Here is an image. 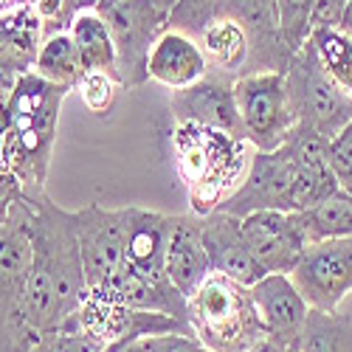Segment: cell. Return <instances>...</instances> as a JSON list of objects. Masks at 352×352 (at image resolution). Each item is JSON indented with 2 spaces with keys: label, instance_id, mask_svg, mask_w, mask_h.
Instances as JSON below:
<instances>
[{
  "label": "cell",
  "instance_id": "603a6c76",
  "mask_svg": "<svg viewBox=\"0 0 352 352\" xmlns=\"http://www.w3.org/2000/svg\"><path fill=\"white\" fill-rule=\"evenodd\" d=\"M43 40H45V28L32 6L0 14V63L3 65L20 74L32 71Z\"/></svg>",
  "mask_w": 352,
  "mask_h": 352
},
{
  "label": "cell",
  "instance_id": "ba28073f",
  "mask_svg": "<svg viewBox=\"0 0 352 352\" xmlns=\"http://www.w3.org/2000/svg\"><path fill=\"white\" fill-rule=\"evenodd\" d=\"M285 79L293 110H296V122L310 124L324 138L338 135L352 122V94H346L321 68V63L307 45L293 54Z\"/></svg>",
  "mask_w": 352,
  "mask_h": 352
},
{
  "label": "cell",
  "instance_id": "cb8c5ba5",
  "mask_svg": "<svg viewBox=\"0 0 352 352\" xmlns=\"http://www.w3.org/2000/svg\"><path fill=\"white\" fill-rule=\"evenodd\" d=\"M71 40L79 51V60H82V71H107L116 74V43L113 34L104 23V17L96 9H87L82 12L74 25H71Z\"/></svg>",
  "mask_w": 352,
  "mask_h": 352
},
{
  "label": "cell",
  "instance_id": "5b68a950",
  "mask_svg": "<svg viewBox=\"0 0 352 352\" xmlns=\"http://www.w3.org/2000/svg\"><path fill=\"white\" fill-rule=\"evenodd\" d=\"M32 256V200L23 195L9 220L0 226V352H28L37 344L23 318V293Z\"/></svg>",
  "mask_w": 352,
  "mask_h": 352
},
{
  "label": "cell",
  "instance_id": "83f0119b",
  "mask_svg": "<svg viewBox=\"0 0 352 352\" xmlns=\"http://www.w3.org/2000/svg\"><path fill=\"white\" fill-rule=\"evenodd\" d=\"M346 94H352V40L341 28H313L305 43Z\"/></svg>",
  "mask_w": 352,
  "mask_h": 352
},
{
  "label": "cell",
  "instance_id": "d590c367",
  "mask_svg": "<svg viewBox=\"0 0 352 352\" xmlns=\"http://www.w3.org/2000/svg\"><path fill=\"white\" fill-rule=\"evenodd\" d=\"M25 189L20 184V178L14 172H9L6 166H0V226H3L12 214V209L23 200Z\"/></svg>",
  "mask_w": 352,
  "mask_h": 352
},
{
  "label": "cell",
  "instance_id": "8992f818",
  "mask_svg": "<svg viewBox=\"0 0 352 352\" xmlns=\"http://www.w3.org/2000/svg\"><path fill=\"white\" fill-rule=\"evenodd\" d=\"M116 43V71L122 87H141L150 82L146 56L155 40L166 32V14L153 0H96Z\"/></svg>",
  "mask_w": 352,
  "mask_h": 352
},
{
  "label": "cell",
  "instance_id": "44dd1931",
  "mask_svg": "<svg viewBox=\"0 0 352 352\" xmlns=\"http://www.w3.org/2000/svg\"><path fill=\"white\" fill-rule=\"evenodd\" d=\"M172 228V214L164 212H150L130 206V220H127V237H124V262L144 274L164 279V256H166V240Z\"/></svg>",
  "mask_w": 352,
  "mask_h": 352
},
{
  "label": "cell",
  "instance_id": "52a82bcc",
  "mask_svg": "<svg viewBox=\"0 0 352 352\" xmlns=\"http://www.w3.org/2000/svg\"><path fill=\"white\" fill-rule=\"evenodd\" d=\"M234 96H237L245 141L262 153L279 150L290 127L296 124L285 71L243 74L234 79Z\"/></svg>",
  "mask_w": 352,
  "mask_h": 352
},
{
  "label": "cell",
  "instance_id": "4dcf8cb0",
  "mask_svg": "<svg viewBox=\"0 0 352 352\" xmlns=\"http://www.w3.org/2000/svg\"><path fill=\"white\" fill-rule=\"evenodd\" d=\"M217 17V0H178L166 14V28L200 37V32Z\"/></svg>",
  "mask_w": 352,
  "mask_h": 352
},
{
  "label": "cell",
  "instance_id": "74e56055",
  "mask_svg": "<svg viewBox=\"0 0 352 352\" xmlns=\"http://www.w3.org/2000/svg\"><path fill=\"white\" fill-rule=\"evenodd\" d=\"M102 352H158V336H146V338H135V341H119L110 344Z\"/></svg>",
  "mask_w": 352,
  "mask_h": 352
},
{
  "label": "cell",
  "instance_id": "7bdbcfd3",
  "mask_svg": "<svg viewBox=\"0 0 352 352\" xmlns=\"http://www.w3.org/2000/svg\"><path fill=\"white\" fill-rule=\"evenodd\" d=\"M153 3H155V6H158L164 14H169V12H172V6L178 3V0H153Z\"/></svg>",
  "mask_w": 352,
  "mask_h": 352
},
{
  "label": "cell",
  "instance_id": "6da1fadb",
  "mask_svg": "<svg viewBox=\"0 0 352 352\" xmlns=\"http://www.w3.org/2000/svg\"><path fill=\"white\" fill-rule=\"evenodd\" d=\"M32 200V240L34 256L25 276L23 318L37 341L79 310L87 296L85 262L74 228V212L54 203L45 192L25 195Z\"/></svg>",
  "mask_w": 352,
  "mask_h": 352
},
{
  "label": "cell",
  "instance_id": "e0dca14e",
  "mask_svg": "<svg viewBox=\"0 0 352 352\" xmlns=\"http://www.w3.org/2000/svg\"><path fill=\"white\" fill-rule=\"evenodd\" d=\"M282 146L296 166V212H305L338 192L330 166V138L305 122H296Z\"/></svg>",
  "mask_w": 352,
  "mask_h": 352
},
{
  "label": "cell",
  "instance_id": "ab89813d",
  "mask_svg": "<svg viewBox=\"0 0 352 352\" xmlns=\"http://www.w3.org/2000/svg\"><path fill=\"white\" fill-rule=\"evenodd\" d=\"M6 130H9L6 104H0V166H3V144H6Z\"/></svg>",
  "mask_w": 352,
  "mask_h": 352
},
{
  "label": "cell",
  "instance_id": "f1b7e54d",
  "mask_svg": "<svg viewBox=\"0 0 352 352\" xmlns=\"http://www.w3.org/2000/svg\"><path fill=\"white\" fill-rule=\"evenodd\" d=\"M119 76L116 74H107V71H85L76 91L85 102V107L96 113V116H107L116 104V96H119Z\"/></svg>",
  "mask_w": 352,
  "mask_h": 352
},
{
  "label": "cell",
  "instance_id": "60d3db41",
  "mask_svg": "<svg viewBox=\"0 0 352 352\" xmlns=\"http://www.w3.org/2000/svg\"><path fill=\"white\" fill-rule=\"evenodd\" d=\"M245 352H287V349H282L279 344H274L271 338H259L251 349H245Z\"/></svg>",
  "mask_w": 352,
  "mask_h": 352
},
{
  "label": "cell",
  "instance_id": "d6986e66",
  "mask_svg": "<svg viewBox=\"0 0 352 352\" xmlns=\"http://www.w3.org/2000/svg\"><path fill=\"white\" fill-rule=\"evenodd\" d=\"M200 226L203 217L195 212L172 214V228L166 240V256H164L166 276L186 299H192L195 290L212 274V259L206 254V245H203Z\"/></svg>",
  "mask_w": 352,
  "mask_h": 352
},
{
  "label": "cell",
  "instance_id": "7a4b0ae2",
  "mask_svg": "<svg viewBox=\"0 0 352 352\" xmlns=\"http://www.w3.org/2000/svg\"><path fill=\"white\" fill-rule=\"evenodd\" d=\"M68 96V87L54 85L34 71L20 74L14 91L6 102V144L3 166L14 172L25 195L45 192L48 164L60 124V107Z\"/></svg>",
  "mask_w": 352,
  "mask_h": 352
},
{
  "label": "cell",
  "instance_id": "d6a6232c",
  "mask_svg": "<svg viewBox=\"0 0 352 352\" xmlns=\"http://www.w3.org/2000/svg\"><path fill=\"white\" fill-rule=\"evenodd\" d=\"M276 9H279V23H282L285 40L290 43L293 51H302L310 37L313 0H276Z\"/></svg>",
  "mask_w": 352,
  "mask_h": 352
},
{
  "label": "cell",
  "instance_id": "3957f363",
  "mask_svg": "<svg viewBox=\"0 0 352 352\" xmlns=\"http://www.w3.org/2000/svg\"><path fill=\"white\" fill-rule=\"evenodd\" d=\"M172 155L175 169L189 189L192 212L206 217L243 184L254 146L245 138H234L214 127L175 122Z\"/></svg>",
  "mask_w": 352,
  "mask_h": 352
},
{
  "label": "cell",
  "instance_id": "5bb4252c",
  "mask_svg": "<svg viewBox=\"0 0 352 352\" xmlns=\"http://www.w3.org/2000/svg\"><path fill=\"white\" fill-rule=\"evenodd\" d=\"M169 110L175 122H192L223 130L234 138H245L237 96H234V76L228 74L209 71L200 82L172 91Z\"/></svg>",
  "mask_w": 352,
  "mask_h": 352
},
{
  "label": "cell",
  "instance_id": "8d00e7d4",
  "mask_svg": "<svg viewBox=\"0 0 352 352\" xmlns=\"http://www.w3.org/2000/svg\"><path fill=\"white\" fill-rule=\"evenodd\" d=\"M158 352H212L195 333H166L158 336Z\"/></svg>",
  "mask_w": 352,
  "mask_h": 352
},
{
  "label": "cell",
  "instance_id": "7402d4cb",
  "mask_svg": "<svg viewBox=\"0 0 352 352\" xmlns=\"http://www.w3.org/2000/svg\"><path fill=\"white\" fill-rule=\"evenodd\" d=\"M203 54L209 60L212 71L228 74V76H243L248 68V56H251V40L248 32L243 28L240 20L234 17H214L197 37Z\"/></svg>",
  "mask_w": 352,
  "mask_h": 352
},
{
  "label": "cell",
  "instance_id": "836d02e7",
  "mask_svg": "<svg viewBox=\"0 0 352 352\" xmlns=\"http://www.w3.org/2000/svg\"><path fill=\"white\" fill-rule=\"evenodd\" d=\"M330 166L338 181V189L352 195V122L330 138Z\"/></svg>",
  "mask_w": 352,
  "mask_h": 352
},
{
  "label": "cell",
  "instance_id": "4316f807",
  "mask_svg": "<svg viewBox=\"0 0 352 352\" xmlns=\"http://www.w3.org/2000/svg\"><path fill=\"white\" fill-rule=\"evenodd\" d=\"M299 217L307 234V243L352 237V195L338 189L327 200L299 212Z\"/></svg>",
  "mask_w": 352,
  "mask_h": 352
},
{
  "label": "cell",
  "instance_id": "e575fe53",
  "mask_svg": "<svg viewBox=\"0 0 352 352\" xmlns=\"http://www.w3.org/2000/svg\"><path fill=\"white\" fill-rule=\"evenodd\" d=\"M346 0H313L310 9V32L313 28H341Z\"/></svg>",
  "mask_w": 352,
  "mask_h": 352
},
{
  "label": "cell",
  "instance_id": "b9f144b4",
  "mask_svg": "<svg viewBox=\"0 0 352 352\" xmlns=\"http://www.w3.org/2000/svg\"><path fill=\"white\" fill-rule=\"evenodd\" d=\"M341 32L352 40V0H346V9H344V20H341Z\"/></svg>",
  "mask_w": 352,
  "mask_h": 352
},
{
  "label": "cell",
  "instance_id": "1f68e13d",
  "mask_svg": "<svg viewBox=\"0 0 352 352\" xmlns=\"http://www.w3.org/2000/svg\"><path fill=\"white\" fill-rule=\"evenodd\" d=\"M102 349H104V344H99L96 338H91L87 333H82V330L76 327L74 316H71L60 330L43 336L28 352H102Z\"/></svg>",
  "mask_w": 352,
  "mask_h": 352
},
{
  "label": "cell",
  "instance_id": "f546056e",
  "mask_svg": "<svg viewBox=\"0 0 352 352\" xmlns=\"http://www.w3.org/2000/svg\"><path fill=\"white\" fill-rule=\"evenodd\" d=\"M32 9H34L37 17L43 20L45 37H51V34L71 32L74 20H76L82 12L96 9V0H37Z\"/></svg>",
  "mask_w": 352,
  "mask_h": 352
},
{
  "label": "cell",
  "instance_id": "2e32d148",
  "mask_svg": "<svg viewBox=\"0 0 352 352\" xmlns=\"http://www.w3.org/2000/svg\"><path fill=\"white\" fill-rule=\"evenodd\" d=\"M251 299L265 338H271L287 352H296L310 305L305 302L299 287L293 285V279L287 274L262 276L256 285H251Z\"/></svg>",
  "mask_w": 352,
  "mask_h": 352
},
{
  "label": "cell",
  "instance_id": "484cf974",
  "mask_svg": "<svg viewBox=\"0 0 352 352\" xmlns=\"http://www.w3.org/2000/svg\"><path fill=\"white\" fill-rule=\"evenodd\" d=\"M32 71L54 85H63L68 91H76V85L82 79V60H79V51L71 40L68 32L63 34H51L43 40L37 56H34V65Z\"/></svg>",
  "mask_w": 352,
  "mask_h": 352
},
{
  "label": "cell",
  "instance_id": "7c38bea8",
  "mask_svg": "<svg viewBox=\"0 0 352 352\" xmlns=\"http://www.w3.org/2000/svg\"><path fill=\"white\" fill-rule=\"evenodd\" d=\"M290 279L310 307L338 310L352 296V237L310 243L290 271Z\"/></svg>",
  "mask_w": 352,
  "mask_h": 352
},
{
  "label": "cell",
  "instance_id": "9a60e30c",
  "mask_svg": "<svg viewBox=\"0 0 352 352\" xmlns=\"http://www.w3.org/2000/svg\"><path fill=\"white\" fill-rule=\"evenodd\" d=\"M243 234L265 274L290 276L310 245L299 212H254L243 217Z\"/></svg>",
  "mask_w": 352,
  "mask_h": 352
},
{
  "label": "cell",
  "instance_id": "d4e9b609",
  "mask_svg": "<svg viewBox=\"0 0 352 352\" xmlns=\"http://www.w3.org/2000/svg\"><path fill=\"white\" fill-rule=\"evenodd\" d=\"M296 352H352V316L310 307Z\"/></svg>",
  "mask_w": 352,
  "mask_h": 352
},
{
  "label": "cell",
  "instance_id": "ac0fdd59",
  "mask_svg": "<svg viewBox=\"0 0 352 352\" xmlns=\"http://www.w3.org/2000/svg\"><path fill=\"white\" fill-rule=\"evenodd\" d=\"M200 231H203V245H206L214 274H223L245 287L256 285L262 276H268L245 243L240 217L226 212H212L203 217Z\"/></svg>",
  "mask_w": 352,
  "mask_h": 352
},
{
  "label": "cell",
  "instance_id": "9c48e42d",
  "mask_svg": "<svg viewBox=\"0 0 352 352\" xmlns=\"http://www.w3.org/2000/svg\"><path fill=\"white\" fill-rule=\"evenodd\" d=\"M296 212V166H293L285 146L271 153L254 150L243 184L234 189L217 212L248 217L254 212Z\"/></svg>",
  "mask_w": 352,
  "mask_h": 352
},
{
  "label": "cell",
  "instance_id": "ffe728a7",
  "mask_svg": "<svg viewBox=\"0 0 352 352\" xmlns=\"http://www.w3.org/2000/svg\"><path fill=\"white\" fill-rule=\"evenodd\" d=\"M209 71H212L209 60L203 54L197 37L175 32V28H166L150 48V56H146V74H150L153 82L164 85L166 91L189 87L200 82Z\"/></svg>",
  "mask_w": 352,
  "mask_h": 352
},
{
  "label": "cell",
  "instance_id": "30bf717a",
  "mask_svg": "<svg viewBox=\"0 0 352 352\" xmlns=\"http://www.w3.org/2000/svg\"><path fill=\"white\" fill-rule=\"evenodd\" d=\"M74 321L82 333L96 338L99 344L110 346L119 341H135L146 336H166V333H192L189 321H181L166 313L138 310L127 307L116 299H107L102 293L87 290L79 310L74 313Z\"/></svg>",
  "mask_w": 352,
  "mask_h": 352
},
{
  "label": "cell",
  "instance_id": "f35d334b",
  "mask_svg": "<svg viewBox=\"0 0 352 352\" xmlns=\"http://www.w3.org/2000/svg\"><path fill=\"white\" fill-rule=\"evenodd\" d=\"M37 0H0V14H6V12H17V9H28V6H34Z\"/></svg>",
  "mask_w": 352,
  "mask_h": 352
},
{
  "label": "cell",
  "instance_id": "4fadbf2b",
  "mask_svg": "<svg viewBox=\"0 0 352 352\" xmlns=\"http://www.w3.org/2000/svg\"><path fill=\"white\" fill-rule=\"evenodd\" d=\"M217 17L240 20L251 40V56L245 74L287 71L293 51L285 40L276 0H217Z\"/></svg>",
  "mask_w": 352,
  "mask_h": 352
},
{
  "label": "cell",
  "instance_id": "8fae6325",
  "mask_svg": "<svg viewBox=\"0 0 352 352\" xmlns=\"http://www.w3.org/2000/svg\"><path fill=\"white\" fill-rule=\"evenodd\" d=\"M127 209H104L99 203H87L74 212V228L85 262L87 290L107 285L124 268V237H127Z\"/></svg>",
  "mask_w": 352,
  "mask_h": 352
},
{
  "label": "cell",
  "instance_id": "277c9868",
  "mask_svg": "<svg viewBox=\"0 0 352 352\" xmlns=\"http://www.w3.org/2000/svg\"><path fill=\"white\" fill-rule=\"evenodd\" d=\"M189 327L212 352H245L265 338L251 287L214 271L189 299Z\"/></svg>",
  "mask_w": 352,
  "mask_h": 352
}]
</instances>
